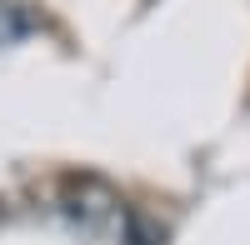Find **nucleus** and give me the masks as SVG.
Masks as SVG:
<instances>
[{
  "label": "nucleus",
  "instance_id": "nucleus-1",
  "mask_svg": "<svg viewBox=\"0 0 250 245\" xmlns=\"http://www.w3.org/2000/svg\"><path fill=\"white\" fill-rule=\"evenodd\" d=\"M60 215H65L80 235L100 240V235H115L125 225V200H120V190L105 175L70 170V175H60Z\"/></svg>",
  "mask_w": 250,
  "mask_h": 245
},
{
  "label": "nucleus",
  "instance_id": "nucleus-2",
  "mask_svg": "<svg viewBox=\"0 0 250 245\" xmlns=\"http://www.w3.org/2000/svg\"><path fill=\"white\" fill-rule=\"evenodd\" d=\"M35 10H25V0H0V45H15V40L35 35Z\"/></svg>",
  "mask_w": 250,
  "mask_h": 245
}]
</instances>
